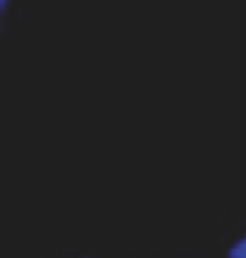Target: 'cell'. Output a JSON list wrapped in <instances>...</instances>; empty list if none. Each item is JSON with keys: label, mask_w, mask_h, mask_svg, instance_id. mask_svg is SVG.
<instances>
[{"label": "cell", "mask_w": 246, "mask_h": 258, "mask_svg": "<svg viewBox=\"0 0 246 258\" xmlns=\"http://www.w3.org/2000/svg\"><path fill=\"white\" fill-rule=\"evenodd\" d=\"M229 258H246V236H241L234 246L229 248Z\"/></svg>", "instance_id": "obj_1"}, {"label": "cell", "mask_w": 246, "mask_h": 258, "mask_svg": "<svg viewBox=\"0 0 246 258\" xmlns=\"http://www.w3.org/2000/svg\"><path fill=\"white\" fill-rule=\"evenodd\" d=\"M8 5H10V0H0V10H3V12L8 10Z\"/></svg>", "instance_id": "obj_2"}]
</instances>
